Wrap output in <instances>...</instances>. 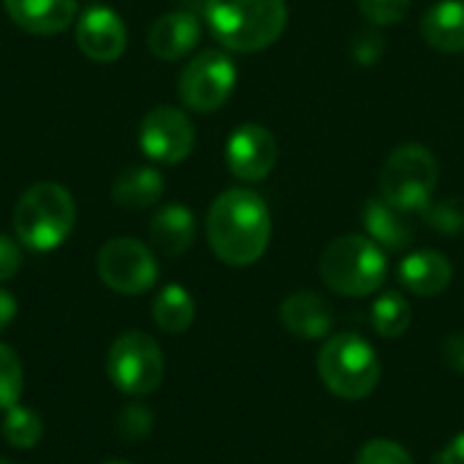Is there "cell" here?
<instances>
[{"label": "cell", "mask_w": 464, "mask_h": 464, "mask_svg": "<svg viewBox=\"0 0 464 464\" xmlns=\"http://www.w3.org/2000/svg\"><path fill=\"white\" fill-rule=\"evenodd\" d=\"M364 228H367V237L378 242L383 250H405L413 242V226L408 223L405 212H400L383 198L367 201Z\"/></svg>", "instance_id": "d6986e66"}, {"label": "cell", "mask_w": 464, "mask_h": 464, "mask_svg": "<svg viewBox=\"0 0 464 464\" xmlns=\"http://www.w3.org/2000/svg\"><path fill=\"white\" fill-rule=\"evenodd\" d=\"M427 223L446 237H462L464 234V198H443L424 209Z\"/></svg>", "instance_id": "d4e9b609"}, {"label": "cell", "mask_w": 464, "mask_h": 464, "mask_svg": "<svg viewBox=\"0 0 464 464\" xmlns=\"http://www.w3.org/2000/svg\"><path fill=\"white\" fill-rule=\"evenodd\" d=\"M421 35L435 52H464V0H440L421 19Z\"/></svg>", "instance_id": "e0dca14e"}, {"label": "cell", "mask_w": 464, "mask_h": 464, "mask_svg": "<svg viewBox=\"0 0 464 464\" xmlns=\"http://www.w3.org/2000/svg\"><path fill=\"white\" fill-rule=\"evenodd\" d=\"M413 324V307L400 291H386L372 302V326L381 337L397 340Z\"/></svg>", "instance_id": "7402d4cb"}, {"label": "cell", "mask_w": 464, "mask_h": 464, "mask_svg": "<svg viewBox=\"0 0 464 464\" xmlns=\"http://www.w3.org/2000/svg\"><path fill=\"white\" fill-rule=\"evenodd\" d=\"M321 383L345 402L367 400L381 383V356L359 334H334L318 351Z\"/></svg>", "instance_id": "277c9868"}, {"label": "cell", "mask_w": 464, "mask_h": 464, "mask_svg": "<svg viewBox=\"0 0 464 464\" xmlns=\"http://www.w3.org/2000/svg\"><path fill=\"white\" fill-rule=\"evenodd\" d=\"M76 44L84 57L95 63H114L128 46V30L122 19L103 5L84 11L76 22Z\"/></svg>", "instance_id": "7c38bea8"}, {"label": "cell", "mask_w": 464, "mask_h": 464, "mask_svg": "<svg viewBox=\"0 0 464 464\" xmlns=\"http://www.w3.org/2000/svg\"><path fill=\"white\" fill-rule=\"evenodd\" d=\"M280 321H283L288 334H294L296 340L313 343V340H324V337L332 334L334 310H332V304L321 294H315V291H296V294H288L283 299Z\"/></svg>", "instance_id": "4fadbf2b"}, {"label": "cell", "mask_w": 464, "mask_h": 464, "mask_svg": "<svg viewBox=\"0 0 464 464\" xmlns=\"http://www.w3.org/2000/svg\"><path fill=\"white\" fill-rule=\"evenodd\" d=\"M22 362L14 353V348H8L5 343H0V411H8L14 405H19L22 397Z\"/></svg>", "instance_id": "cb8c5ba5"}, {"label": "cell", "mask_w": 464, "mask_h": 464, "mask_svg": "<svg viewBox=\"0 0 464 464\" xmlns=\"http://www.w3.org/2000/svg\"><path fill=\"white\" fill-rule=\"evenodd\" d=\"M383 52V38L375 35V33H359L356 41H353V57L362 63V65H372Z\"/></svg>", "instance_id": "f1b7e54d"}, {"label": "cell", "mask_w": 464, "mask_h": 464, "mask_svg": "<svg viewBox=\"0 0 464 464\" xmlns=\"http://www.w3.org/2000/svg\"><path fill=\"white\" fill-rule=\"evenodd\" d=\"M226 163L237 179L261 182L272 174L277 163V139L269 128L258 122H245L228 136Z\"/></svg>", "instance_id": "8fae6325"}, {"label": "cell", "mask_w": 464, "mask_h": 464, "mask_svg": "<svg viewBox=\"0 0 464 464\" xmlns=\"http://www.w3.org/2000/svg\"><path fill=\"white\" fill-rule=\"evenodd\" d=\"M0 464H16V462H11V459H3V457H0Z\"/></svg>", "instance_id": "836d02e7"}, {"label": "cell", "mask_w": 464, "mask_h": 464, "mask_svg": "<svg viewBox=\"0 0 464 464\" xmlns=\"http://www.w3.org/2000/svg\"><path fill=\"white\" fill-rule=\"evenodd\" d=\"M443 362L454 370V372H464V332H454L443 340Z\"/></svg>", "instance_id": "4dcf8cb0"}, {"label": "cell", "mask_w": 464, "mask_h": 464, "mask_svg": "<svg viewBox=\"0 0 464 464\" xmlns=\"http://www.w3.org/2000/svg\"><path fill=\"white\" fill-rule=\"evenodd\" d=\"M8 16L33 35H57L76 16V0H3Z\"/></svg>", "instance_id": "2e32d148"}, {"label": "cell", "mask_w": 464, "mask_h": 464, "mask_svg": "<svg viewBox=\"0 0 464 464\" xmlns=\"http://www.w3.org/2000/svg\"><path fill=\"white\" fill-rule=\"evenodd\" d=\"M356 3H359V11L364 14V19L375 27L397 24L411 11V0H356Z\"/></svg>", "instance_id": "4316f807"}, {"label": "cell", "mask_w": 464, "mask_h": 464, "mask_svg": "<svg viewBox=\"0 0 464 464\" xmlns=\"http://www.w3.org/2000/svg\"><path fill=\"white\" fill-rule=\"evenodd\" d=\"M152 318H155V324H158L160 332H166V334H182L196 321V302H193V296L182 285L171 283V285H166L155 296V302H152Z\"/></svg>", "instance_id": "44dd1931"}, {"label": "cell", "mask_w": 464, "mask_h": 464, "mask_svg": "<svg viewBox=\"0 0 464 464\" xmlns=\"http://www.w3.org/2000/svg\"><path fill=\"white\" fill-rule=\"evenodd\" d=\"M237 84V65L220 49L198 52L179 73V98L188 109L209 114L218 111Z\"/></svg>", "instance_id": "ba28073f"}, {"label": "cell", "mask_w": 464, "mask_h": 464, "mask_svg": "<svg viewBox=\"0 0 464 464\" xmlns=\"http://www.w3.org/2000/svg\"><path fill=\"white\" fill-rule=\"evenodd\" d=\"M212 35L231 52H261L272 46L288 22L285 0H207Z\"/></svg>", "instance_id": "7a4b0ae2"}, {"label": "cell", "mask_w": 464, "mask_h": 464, "mask_svg": "<svg viewBox=\"0 0 464 464\" xmlns=\"http://www.w3.org/2000/svg\"><path fill=\"white\" fill-rule=\"evenodd\" d=\"M438 464H464V432L449 440V446L438 457Z\"/></svg>", "instance_id": "1f68e13d"}, {"label": "cell", "mask_w": 464, "mask_h": 464, "mask_svg": "<svg viewBox=\"0 0 464 464\" xmlns=\"http://www.w3.org/2000/svg\"><path fill=\"white\" fill-rule=\"evenodd\" d=\"M152 432V413L144 405H128L120 413V435L128 440H139Z\"/></svg>", "instance_id": "83f0119b"}, {"label": "cell", "mask_w": 464, "mask_h": 464, "mask_svg": "<svg viewBox=\"0 0 464 464\" xmlns=\"http://www.w3.org/2000/svg\"><path fill=\"white\" fill-rule=\"evenodd\" d=\"M139 144L141 152L158 163H179L196 147V128L182 109L158 106L141 120Z\"/></svg>", "instance_id": "30bf717a"}, {"label": "cell", "mask_w": 464, "mask_h": 464, "mask_svg": "<svg viewBox=\"0 0 464 464\" xmlns=\"http://www.w3.org/2000/svg\"><path fill=\"white\" fill-rule=\"evenodd\" d=\"M400 283L405 291L416 294V296H424V299H432V296H440L449 285H451V277H454V269H451V261L438 253V250H416V253H408L400 264Z\"/></svg>", "instance_id": "5bb4252c"}, {"label": "cell", "mask_w": 464, "mask_h": 464, "mask_svg": "<svg viewBox=\"0 0 464 464\" xmlns=\"http://www.w3.org/2000/svg\"><path fill=\"white\" fill-rule=\"evenodd\" d=\"M163 190H166V182L160 171L150 166H133V169H125L114 179L111 198L122 209H147L160 201Z\"/></svg>", "instance_id": "ffe728a7"}, {"label": "cell", "mask_w": 464, "mask_h": 464, "mask_svg": "<svg viewBox=\"0 0 464 464\" xmlns=\"http://www.w3.org/2000/svg\"><path fill=\"white\" fill-rule=\"evenodd\" d=\"M3 438L8 446L14 449H35L38 440L44 438V421L35 411L30 408H22V405H14L5 411V419H3Z\"/></svg>", "instance_id": "603a6c76"}, {"label": "cell", "mask_w": 464, "mask_h": 464, "mask_svg": "<svg viewBox=\"0 0 464 464\" xmlns=\"http://www.w3.org/2000/svg\"><path fill=\"white\" fill-rule=\"evenodd\" d=\"M103 464H130V462H120V459H114V462H103Z\"/></svg>", "instance_id": "e575fe53"}, {"label": "cell", "mask_w": 464, "mask_h": 464, "mask_svg": "<svg viewBox=\"0 0 464 464\" xmlns=\"http://www.w3.org/2000/svg\"><path fill=\"white\" fill-rule=\"evenodd\" d=\"M98 277L106 288L122 296H139L158 280L152 250L133 237H114L98 250Z\"/></svg>", "instance_id": "9c48e42d"}, {"label": "cell", "mask_w": 464, "mask_h": 464, "mask_svg": "<svg viewBox=\"0 0 464 464\" xmlns=\"http://www.w3.org/2000/svg\"><path fill=\"white\" fill-rule=\"evenodd\" d=\"M318 272L329 291L362 299L375 294L386 283L389 258L386 250L370 237L345 234L324 247Z\"/></svg>", "instance_id": "3957f363"}, {"label": "cell", "mask_w": 464, "mask_h": 464, "mask_svg": "<svg viewBox=\"0 0 464 464\" xmlns=\"http://www.w3.org/2000/svg\"><path fill=\"white\" fill-rule=\"evenodd\" d=\"M106 372L111 383L128 397H147L158 392L166 375V359L160 345L144 332L120 334L106 359Z\"/></svg>", "instance_id": "52a82bcc"}, {"label": "cell", "mask_w": 464, "mask_h": 464, "mask_svg": "<svg viewBox=\"0 0 464 464\" xmlns=\"http://www.w3.org/2000/svg\"><path fill=\"white\" fill-rule=\"evenodd\" d=\"M198 38H201V24L190 11H169L152 22L147 44L155 57L171 63L193 52Z\"/></svg>", "instance_id": "9a60e30c"}, {"label": "cell", "mask_w": 464, "mask_h": 464, "mask_svg": "<svg viewBox=\"0 0 464 464\" xmlns=\"http://www.w3.org/2000/svg\"><path fill=\"white\" fill-rule=\"evenodd\" d=\"M22 266V253H19V245L11 239V237H3L0 234V283L14 277Z\"/></svg>", "instance_id": "f546056e"}, {"label": "cell", "mask_w": 464, "mask_h": 464, "mask_svg": "<svg viewBox=\"0 0 464 464\" xmlns=\"http://www.w3.org/2000/svg\"><path fill=\"white\" fill-rule=\"evenodd\" d=\"M356 464H416L411 451L389 438H372L367 440L359 454H356Z\"/></svg>", "instance_id": "484cf974"}, {"label": "cell", "mask_w": 464, "mask_h": 464, "mask_svg": "<svg viewBox=\"0 0 464 464\" xmlns=\"http://www.w3.org/2000/svg\"><path fill=\"white\" fill-rule=\"evenodd\" d=\"M150 239L166 256H182L196 239V218L185 204H166L150 220Z\"/></svg>", "instance_id": "ac0fdd59"}, {"label": "cell", "mask_w": 464, "mask_h": 464, "mask_svg": "<svg viewBox=\"0 0 464 464\" xmlns=\"http://www.w3.org/2000/svg\"><path fill=\"white\" fill-rule=\"evenodd\" d=\"M76 223V204L57 182H38L22 193L14 209V231L30 250L46 253L63 245Z\"/></svg>", "instance_id": "5b68a950"}, {"label": "cell", "mask_w": 464, "mask_h": 464, "mask_svg": "<svg viewBox=\"0 0 464 464\" xmlns=\"http://www.w3.org/2000/svg\"><path fill=\"white\" fill-rule=\"evenodd\" d=\"M207 239L223 264H256L272 239V215L266 201L247 188H231L220 193L207 212Z\"/></svg>", "instance_id": "6da1fadb"}, {"label": "cell", "mask_w": 464, "mask_h": 464, "mask_svg": "<svg viewBox=\"0 0 464 464\" xmlns=\"http://www.w3.org/2000/svg\"><path fill=\"white\" fill-rule=\"evenodd\" d=\"M440 166L430 147L424 144H402L392 150L383 160L378 190L381 198L397 207L400 212H424L438 190Z\"/></svg>", "instance_id": "8992f818"}, {"label": "cell", "mask_w": 464, "mask_h": 464, "mask_svg": "<svg viewBox=\"0 0 464 464\" xmlns=\"http://www.w3.org/2000/svg\"><path fill=\"white\" fill-rule=\"evenodd\" d=\"M14 315H16V299L5 288H0V332L14 321Z\"/></svg>", "instance_id": "d6a6232c"}]
</instances>
